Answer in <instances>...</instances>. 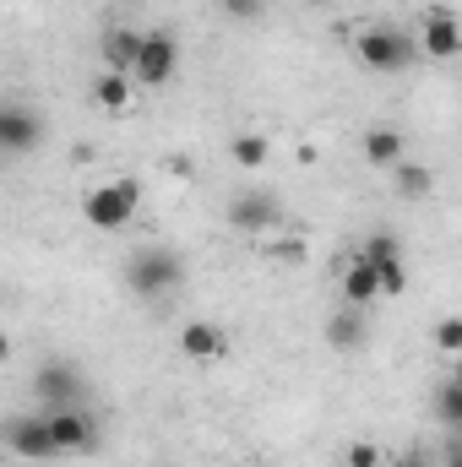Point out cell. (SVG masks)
<instances>
[{"instance_id":"obj_25","label":"cell","mask_w":462,"mask_h":467,"mask_svg":"<svg viewBox=\"0 0 462 467\" xmlns=\"http://www.w3.org/2000/svg\"><path fill=\"white\" fill-rule=\"evenodd\" d=\"M397 467H430V457H425V451L414 446V451H403V457H397Z\"/></svg>"},{"instance_id":"obj_10","label":"cell","mask_w":462,"mask_h":467,"mask_svg":"<svg viewBox=\"0 0 462 467\" xmlns=\"http://www.w3.org/2000/svg\"><path fill=\"white\" fill-rule=\"evenodd\" d=\"M414 44H419V55H425V60H452V55L462 49L457 16H452L446 5H436V11L419 22V38H414Z\"/></svg>"},{"instance_id":"obj_6","label":"cell","mask_w":462,"mask_h":467,"mask_svg":"<svg viewBox=\"0 0 462 467\" xmlns=\"http://www.w3.org/2000/svg\"><path fill=\"white\" fill-rule=\"evenodd\" d=\"M82 391H88V380H82V369H77L71 358H44V364L33 369V397H38V408H77Z\"/></svg>"},{"instance_id":"obj_12","label":"cell","mask_w":462,"mask_h":467,"mask_svg":"<svg viewBox=\"0 0 462 467\" xmlns=\"http://www.w3.org/2000/svg\"><path fill=\"white\" fill-rule=\"evenodd\" d=\"M180 353H185L191 364H218V358L229 353V332H224L218 321H185V327H180Z\"/></svg>"},{"instance_id":"obj_27","label":"cell","mask_w":462,"mask_h":467,"mask_svg":"<svg viewBox=\"0 0 462 467\" xmlns=\"http://www.w3.org/2000/svg\"><path fill=\"white\" fill-rule=\"evenodd\" d=\"M305 5H332V0H305Z\"/></svg>"},{"instance_id":"obj_8","label":"cell","mask_w":462,"mask_h":467,"mask_svg":"<svg viewBox=\"0 0 462 467\" xmlns=\"http://www.w3.org/2000/svg\"><path fill=\"white\" fill-rule=\"evenodd\" d=\"M5 451L11 457H27V462H55V441H49V419L44 413H16L5 430H0Z\"/></svg>"},{"instance_id":"obj_22","label":"cell","mask_w":462,"mask_h":467,"mask_svg":"<svg viewBox=\"0 0 462 467\" xmlns=\"http://www.w3.org/2000/svg\"><path fill=\"white\" fill-rule=\"evenodd\" d=\"M436 343H441V353H462V321L457 316H446V321L436 327Z\"/></svg>"},{"instance_id":"obj_26","label":"cell","mask_w":462,"mask_h":467,"mask_svg":"<svg viewBox=\"0 0 462 467\" xmlns=\"http://www.w3.org/2000/svg\"><path fill=\"white\" fill-rule=\"evenodd\" d=\"M5 358H11V343H5V332H0V364H5Z\"/></svg>"},{"instance_id":"obj_17","label":"cell","mask_w":462,"mask_h":467,"mask_svg":"<svg viewBox=\"0 0 462 467\" xmlns=\"http://www.w3.org/2000/svg\"><path fill=\"white\" fill-rule=\"evenodd\" d=\"M131 88H136V82H131L125 71H104V77L93 82V104L110 109V115H125V109H131Z\"/></svg>"},{"instance_id":"obj_15","label":"cell","mask_w":462,"mask_h":467,"mask_svg":"<svg viewBox=\"0 0 462 467\" xmlns=\"http://www.w3.org/2000/svg\"><path fill=\"white\" fill-rule=\"evenodd\" d=\"M136 49H142V27H110L104 33V71H125L131 77Z\"/></svg>"},{"instance_id":"obj_19","label":"cell","mask_w":462,"mask_h":467,"mask_svg":"<svg viewBox=\"0 0 462 467\" xmlns=\"http://www.w3.org/2000/svg\"><path fill=\"white\" fill-rule=\"evenodd\" d=\"M267 152H272V141L261 136V130H239L229 141V158L239 163V169H261L267 163Z\"/></svg>"},{"instance_id":"obj_11","label":"cell","mask_w":462,"mask_h":467,"mask_svg":"<svg viewBox=\"0 0 462 467\" xmlns=\"http://www.w3.org/2000/svg\"><path fill=\"white\" fill-rule=\"evenodd\" d=\"M44 141V119L22 104H0V152H33Z\"/></svg>"},{"instance_id":"obj_13","label":"cell","mask_w":462,"mask_h":467,"mask_svg":"<svg viewBox=\"0 0 462 467\" xmlns=\"http://www.w3.org/2000/svg\"><path fill=\"white\" fill-rule=\"evenodd\" d=\"M364 337H370V321H364V310H353V305L327 321V348L332 353H359Z\"/></svg>"},{"instance_id":"obj_18","label":"cell","mask_w":462,"mask_h":467,"mask_svg":"<svg viewBox=\"0 0 462 467\" xmlns=\"http://www.w3.org/2000/svg\"><path fill=\"white\" fill-rule=\"evenodd\" d=\"M392 169H397V174H392V180H397V196H408V202H425V196L436 191V174H430L425 163H408V158H403V163H392Z\"/></svg>"},{"instance_id":"obj_5","label":"cell","mask_w":462,"mask_h":467,"mask_svg":"<svg viewBox=\"0 0 462 467\" xmlns=\"http://www.w3.org/2000/svg\"><path fill=\"white\" fill-rule=\"evenodd\" d=\"M49 419V441H55V457H93L99 451V424L93 413L77 402V408H44Z\"/></svg>"},{"instance_id":"obj_1","label":"cell","mask_w":462,"mask_h":467,"mask_svg":"<svg viewBox=\"0 0 462 467\" xmlns=\"http://www.w3.org/2000/svg\"><path fill=\"white\" fill-rule=\"evenodd\" d=\"M185 283V261L169 250V244H142L131 261H125V288L136 299H158V294H174Z\"/></svg>"},{"instance_id":"obj_23","label":"cell","mask_w":462,"mask_h":467,"mask_svg":"<svg viewBox=\"0 0 462 467\" xmlns=\"http://www.w3.org/2000/svg\"><path fill=\"white\" fill-rule=\"evenodd\" d=\"M386 457H381V446H370V441H353L348 446V467H381Z\"/></svg>"},{"instance_id":"obj_20","label":"cell","mask_w":462,"mask_h":467,"mask_svg":"<svg viewBox=\"0 0 462 467\" xmlns=\"http://www.w3.org/2000/svg\"><path fill=\"white\" fill-rule=\"evenodd\" d=\"M436 419H441L446 430L462 424V380H446V386L436 391Z\"/></svg>"},{"instance_id":"obj_24","label":"cell","mask_w":462,"mask_h":467,"mask_svg":"<svg viewBox=\"0 0 462 467\" xmlns=\"http://www.w3.org/2000/svg\"><path fill=\"white\" fill-rule=\"evenodd\" d=\"M272 255H283V261H305V244H299V239H278Z\"/></svg>"},{"instance_id":"obj_16","label":"cell","mask_w":462,"mask_h":467,"mask_svg":"<svg viewBox=\"0 0 462 467\" xmlns=\"http://www.w3.org/2000/svg\"><path fill=\"white\" fill-rule=\"evenodd\" d=\"M403 130H392V125H375L370 136H364V158L375 163V169H392V163H403Z\"/></svg>"},{"instance_id":"obj_4","label":"cell","mask_w":462,"mask_h":467,"mask_svg":"<svg viewBox=\"0 0 462 467\" xmlns=\"http://www.w3.org/2000/svg\"><path fill=\"white\" fill-rule=\"evenodd\" d=\"M174 71H180V38H174L169 27H152V33H142V49H136L131 82L158 93V88H169V82H174Z\"/></svg>"},{"instance_id":"obj_21","label":"cell","mask_w":462,"mask_h":467,"mask_svg":"<svg viewBox=\"0 0 462 467\" xmlns=\"http://www.w3.org/2000/svg\"><path fill=\"white\" fill-rule=\"evenodd\" d=\"M229 22H261L267 16V0H218Z\"/></svg>"},{"instance_id":"obj_3","label":"cell","mask_w":462,"mask_h":467,"mask_svg":"<svg viewBox=\"0 0 462 467\" xmlns=\"http://www.w3.org/2000/svg\"><path fill=\"white\" fill-rule=\"evenodd\" d=\"M136 207H142V180H110L82 196V223L99 234H120L136 218Z\"/></svg>"},{"instance_id":"obj_14","label":"cell","mask_w":462,"mask_h":467,"mask_svg":"<svg viewBox=\"0 0 462 467\" xmlns=\"http://www.w3.org/2000/svg\"><path fill=\"white\" fill-rule=\"evenodd\" d=\"M343 299L353 310H364V305H375L381 299V283H375V272H370V261L364 255H353L343 266Z\"/></svg>"},{"instance_id":"obj_9","label":"cell","mask_w":462,"mask_h":467,"mask_svg":"<svg viewBox=\"0 0 462 467\" xmlns=\"http://www.w3.org/2000/svg\"><path fill=\"white\" fill-rule=\"evenodd\" d=\"M229 223L239 234H272L283 223V202L278 191H239L229 202Z\"/></svg>"},{"instance_id":"obj_7","label":"cell","mask_w":462,"mask_h":467,"mask_svg":"<svg viewBox=\"0 0 462 467\" xmlns=\"http://www.w3.org/2000/svg\"><path fill=\"white\" fill-rule=\"evenodd\" d=\"M359 255L370 261V272H375V283H381L386 299H397V294L408 288V266H403V244H397V234H370Z\"/></svg>"},{"instance_id":"obj_2","label":"cell","mask_w":462,"mask_h":467,"mask_svg":"<svg viewBox=\"0 0 462 467\" xmlns=\"http://www.w3.org/2000/svg\"><path fill=\"white\" fill-rule=\"evenodd\" d=\"M353 49H359V66H364V71H381V77H397V71H408V66L419 60V44H414V33H403V27H386V22L364 27Z\"/></svg>"}]
</instances>
